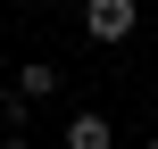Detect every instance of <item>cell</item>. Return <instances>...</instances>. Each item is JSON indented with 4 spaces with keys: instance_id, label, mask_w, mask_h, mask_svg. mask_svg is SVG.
I'll return each instance as SVG.
<instances>
[{
    "instance_id": "6da1fadb",
    "label": "cell",
    "mask_w": 158,
    "mask_h": 149,
    "mask_svg": "<svg viewBox=\"0 0 158 149\" xmlns=\"http://www.w3.org/2000/svg\"><path fill=\"white\" fill-rule=\"evenodd\" d=\"M133 25H142V0H83V33H92L100 50L133 41Z\"/></svg>"
},
{
    "instance_id": "7a4b0ae2",
    "label": "cell",
    "mask_w": 158,
    "mask_h": 149,
    "mask_svg": "<svg viewBox=\"0 0 158 149\" xmlns=\"http://www.w3.org/2000/svg\"><path fill=\"white\" fill-rule=\"evenodd\" d=\"M42 100H58V66H17V83H8V116H17V133H25V108H42Z\"/></svg>"
},
{
    "instance_id": "3957f363",
    "label": "cell",
    "mask_w": 158,
    "mask_h": 149,
    "mask_svg": "<svg viewBox=\"0 0 158 149\" xmlns=\"http://www.w3.org/2000/svg\"><path fill=\"white\" fill-rule=\"evenodd\" d=\"M58 149H117V124H108L100 108H83V116H67V133H58Z\"/></svg>"
},
{
    "instance_id": "277c9868",
    "label": "cell",
    "mask_w": 158,
    "mask_h": 149,
    "mask_svg": "<svg viewBox=\"0 0 158 149\" xmlns=\"http://www.w3.org/2000/svg\"><path fill=\"white\" fill-rule=\"evenodd\" d=\"M0 149H33V133H0Z\"/></svg>"
},
{
    "instance_id": "5b68a950",
    "label": "cell",
    "mask_w": 158,
    "mask_h": 149,
    "mask_svg": "<svg viewBox=\"0 0 158 149\" xmlns=\"http://www.w3.org/2000/svg\"><path fill=\"white\" fill-rule=\"evenodd\" d=\"M142 149H158V133H150V141H142Z\"/></svg>"
}]
</instances>
